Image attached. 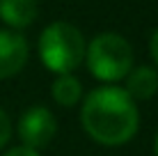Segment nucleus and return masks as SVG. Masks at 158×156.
Returning a JSON list of instances; mask_svg holds the SVG:
<instances>
[{"mask_svg":"<svg viewBox=\"0 0 158 156\" xmlns=\"http://www.w3.org/2000/svg\"><path fill=\"white\" fill-rule=\"evenodd\" d=\"M80 120L92 140L108 147H117L128 142L138 133L140 112L124 87L103 85L87 94V99L83 101Z\"/></svg>","mask_w":158,"mask_h":156,"instance_id":"nucleus-1","label":"nucleus"},{"mask_svg":"<svg viewBox=\"0 0 158 156\" xmlns=\"http://www.w3.org/2000/svg\"><path fill=\"white\" fill-rule=\"evenodd\" d=\"M85 46L87 41L76 25L67 21H55L46 25L39 37V57L48 71L67 76L85 60Z\"/></svg>","mask_w":158,"mask_h":156,"instance_id":"nucleus-2","label":"nucleus"},{"mask_svg":"<svg viewBox=\"0 0 158 156\" xmlns=\"http://www.w3.org/2000/svg\"><path fill=\"white\" fill-rule=\"evenodd\" d=\"M85 62L94 78L103 83H117L133 69V48L122 35L103 32L85 46Z\"/></svg>","mask_w":158,"mask_h":156,"instance_id":"nucleus-3","label":"nucleus"},{"mask_svg":"<svg viewBox=\"0 0 158 156\" xmlns=\"http://www.w3.org/2000/svg\"><path fill=\"white\" fill-rule=\"evenodd\" d=\"M57 122L55 115L46 106H32L21 115L19 120V136L23 140V147L41 149L55 138Z\"/></svg>","mask_w":158,"mask_h":156,"instance_id":"nucleus-4","label":"nucleus"},{"mask_svg":"<svg viewBox=\"0 0 158 156\" xmlns=\"http://www.w3.org/2000/svg\"><path fill=\"white\" fill-rule=\"evenodd\" d=\"M28 39L19 32L0 30V80L12 78L28 62Z\"/></svg>","mask_w":158,"mask_h":156,"instance_id":"nucleus-5","label":"nucleus"},{"mask_svg":"<svg viewBox=\"0 0 158 156\" xmlns=\"http://www.w3.org/2000/svg\"><path fill=\"white\" fill-rule=\"evenodd\" d=\"M39 14L37 0H0V19L14 30H23L35 23Z\"/></svg>","mask_w":158,"mask_h":156,"instance_id":"nucleus-6","label":"nucleus"},{"mask_svg":"<svg viewBox=\"0 0 158 156\" xmlns=\"http://www.w3.org/2000/svg\"><path fill=\"white\" fill-rule=\"evenodd\" d=\"M126 94L133 101H149L158 92V71L151 67H135L126 76Z\"/></svg>","mask_w":158,"mask_h":156,"instance_id":"nucleus-7","label":"nucleus"},{"mask_svg":"<svg viewBox=\"0 0 158 156\" xmlns=\"http://www.w3.org/2000/svg\"><path fill=\"white\" fill-rule=\"evenodd\" d=\"M51 94H53V99H55L60 106L71 108V106H76L80 99H83V85H80L78 78H73L71 74H67V76H60L55 83H53Z\"/></svg>","mask_w":158,"mask_h":156,"instance_id":"nucleus-8","label":"nucleus"},{"mask_svg":"<svg viewBox=\"0 0 158 156\" xmlns=\"http://www.w3.org/2000/svg\"><path fill=\"white\" fill-rule=\"evenodd\" d=\"M9 138H12V122H9L7 112L0 108V149L9 142Z\"/></svg>","mask_w":158,"mask_h":156,"instance_id":"nucleus-9","label":"nucleus"},{"mask_svg":"<svg viewBox=\"0 0 158 156\" xmlns=\"http://www.w3.org/2000/svg\"><path fill=\"white\" fill-rule=\"evenodd\" d=\"M2 156H41L37 149H30V147H14V149H9L7 154H2Z\"/></svg>","mask_w":158,"mask_h":156,"instance_id":"nucleus-10","label":"nucleus"},{"mask_svg":"<svg viewBox=\"0 0 158 156\" xmlns=\"http://www.w3.org/2000/svg\"><path fill=\"white\" fill-rule=\"evenodd\" d=\"M149 48H151V57H154V62H156V67H158V28H156L154 35H151V44H149Z\"/></svg>","mask_w":158,"mask_h":156,"instance_id":"nucleus-11","label":"nucleus"},{"mask_svg":"<svg viewBox=\"0 0 158 156\" xmlns=\"http://www.w3.org/2000/svg\"><path fill=\"white\" fill-rule=\"evenodd\" d=\"M154 154L158 156V133H156V140H154Z\"/></svg>","mask_w":158,"mask_h":156,"instance_id":"nucleus-12","label":"nucleus"}]
</instances>
